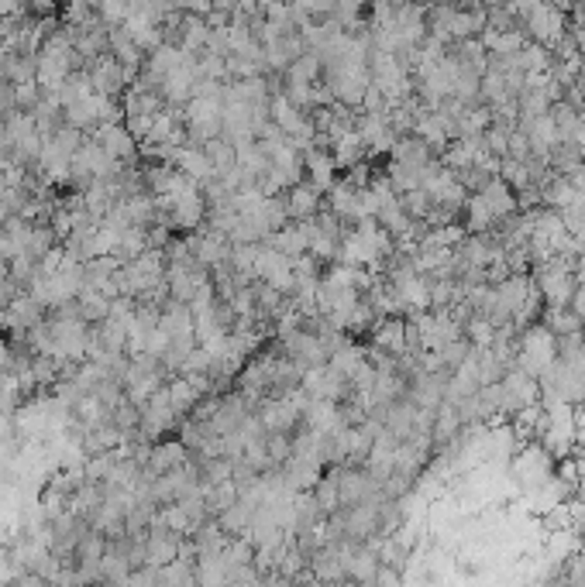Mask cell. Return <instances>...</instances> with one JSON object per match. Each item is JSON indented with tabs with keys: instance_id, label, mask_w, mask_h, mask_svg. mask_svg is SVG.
Wrapping results in <instances>:
<instances>
[{
	"instance_id": "obj_1",
	"label": "cell",
	"mask_w": 585,
	"mask_h": 587,
	"mask_svg": "<svg viewBox=\"0 0 585 587\" xmlns=\"http://www.w3.org/2000/svg\"><path fill=\"white\" fill-rule=\"evenodd\" d=\"M93 141L111 155L117 165H121V162H128V158H135V138H131L128 124H100Z\"/></svg>"
}]
</instances>
